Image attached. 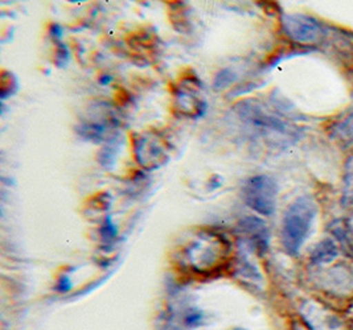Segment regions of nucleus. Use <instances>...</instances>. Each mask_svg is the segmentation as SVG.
<instances>
[{
  "mask_svg": "<svg viewBox=\"0 0 353 330\" xmlns=\"http://www.w3.org/2000/svg\"><path fill=\"white\" fill-rule=\"evenodd\" d=\"M200 93L201 83L197 77L181 79L175 93L176 111L187 118H201L207 112L208 105Z\"/></svg>",
  "mask_w": 353,
  "mask_h": 330,
  "instance_id": "7",
  "label": "nucleus"
},
{
  "mask_svg": "<svg viewBox=\"0 0 353 330\" xmlns=\"http://www.w3.org/2000/svg\"><path fill=\"white\" fill-rule=\"evenodd\" d=\"M303 316L312 330H344L336 315L315 302L305 304Z\"/></svg>",
  "mask_w": 353,
  "mask_h": 330,
  "instance_id": "9",
  "label": "nucleus"
},
{
  "mask_svg": "<svg viewBox=\"0 0 353 330\" xmlns=\"http://www.w3.org/2000/svg\"><path fill=\"white\" fill-rule=\"evenodd\" d=\"M234 112L253 141L265 143L274 149H286L298 142L303 128L296 123L294 110L281 101L262 102L246 99L236 105Z\"/></svg>",
  "mask_w": 353,
  "mask_h": 330,
  "instance_id": "1",
  "label": "nucleus"
},
{
  "mask_svg": "<svg viewBox=\"0 0 353 330\" xmlns=\"http://www.w3.org/2000/svg\"><path fill=\"white\" fill-rule=\"evenodd\" d=\"M72 287H73V283H72L70 278L68 275H64L59 279V282L56 284V291L61 292V293H66L72 289Z\"/></svg>",
  "mask_w": 353,
  "mask_h": 330,
  "instance_id": "18",
  "label": "nucleus"
},
{
  "mask_svg": "<svg viewBox=\"0 0 353 330\" xmlns=\"http://www.w3.org/2000/svg\"><path fill=\"white\" fill-rule=\"evenodd\" d=\"M341 201L345 206L353 205V155L347 160V164H345Z\"/></svg>",
  "mask_w": 353,
  "mask_h": 330,
  "instance_id": "12",
  "label": "nucleus"
},
{
  "mask_svg": "<svg viewBox=\"0 0 353 330\" xmlns=\"http://www.w3.org/2000/svg\"><path fill=\"white\" fill-rule=\"evenodd\" d=\"M49 32H50V36L56 40H60L64 36V28L60 24H52L50 28H49Z\"/></svg>",
  "mask_w": 353,
  "mask_h": 330,
  "instance_id": "20",
  "label": "nucleus"
},
{
  "mask_svg": "<svg viewBox=\"0 0 353 330\" xmlns=\"http://www.w3.org/2000/svg\"><path fill=\"white\" fill-rule=\"evenodd\" d=\"M115 143H118V141L108 143V145H105V148L101 151V154L98 156L99 164L103 165L105 168H110L118 155V145L115 147Z\"/></svg>",
  "mask_w": 353,
  "mask_h": 330,
  "instance_id": "13",
  "label": "nucleus"
},
{
  "mask_svg": "<svg viewBox=\"0 0 353 330\" xmlns=\"http://www.w3.org/2000/svg\"><path fill=\"white\" fill-rule=\"evenodd\" d=\"M69 57H70L69 49L66 48L65 44L60 43L59 47H57V50H56V65L59 68H64L65 65L69 61Z\"/></svg>",
  "mask_w": 353,
  "mask_h": 330,
  "instance_id": "16",
  "label": "nucleus"
},
{
  "mask_svg": "<svg viewBox=\"0 0 353 330\" xmlns=\"http://www.w3.org/2000/svg\"><path fill=\"white\" fill-rule=\"evenodd\" d=\"M331 138L335 139L341 147H350L353 144V109L348 111L340 121L331 128Z\"/></svg>",
  "mask_w": 353,
  "mask_h": 330,
  "instance_id": "10",
  "label": "nucleus"
},
{
  "mask_svg": "<svg viewBox=\"0 0 353 330\" xmlns=\"http://www.w3.org/2000/svg\"><path fill=\"white\" fill-rule=\"evenodd\" d=\"M121 121L115 111L106 103H97L76 127V132L83 141L112 143L119 138Z\"/></svg>",
  "mask_w": 353,
  "mask_h": 330,
  "instance_id": "3",
  "label": "nucleus"
},
{
  "mask_svg": "<svg viewBox=\"0 0 353 330\" xmlns=\"http://www.w3.org/2000/svg\"><path fill=\"white\" fill-rule=\"evenodd\" d=\"M339 255V249H337L336 243L332 239H324L321 243L315 247V250L312 252V263L316 266H323V265H328L332 260L336 259Z\"/></svg>",
  "mask_w": 353,
  "mask_h": 330,
  "instance_id": "11",
  "label": "nucleus"
},
{
  "mask_svg": "<svg viewBox=\"0 0 353 330\" xmlns=\"http://www.w3.org/2000/svg\"><path fill=\"white\" fill-rule=\"evenodd\" d=\"M282 28L290 40L302 45H314L325 37L321 23L310 15L285 14L282 15Z\"/></svg>",
  "mask_w": 353,
  "mask_h": 330,
  "instance_id": "6",
  "label": "nucleus"
},
{
  "mask_svg": "<svg viewBox=\"0 0 353 330\" xmlns=\"http://www.w3.org/2000/svg\"><path fill=\"white\" fill-rule=\"evenodd\" d=\"M240 236L258 255H262L269 249L270 233L268 225L258 217H245L239 223Z\"/></svg>",
  "mask_w": 353,
  "mask_h": 330,
  "instance_id": "8",
  "label": "nucleus"
},
{
  "mask_svg": "<svg viewBox=\"0 0 353 330\" xmlns=\"http://www.w3.org/2000/svg\"><path fill=\"white\" fill-rule=\"evenodd\" d=\"M99 234L103 242H112L118 236V229L112 222V217H108L99 229Z\"/></svg>",
  "mask_w": 353,
  "mask_h": 330,
  "instance_id": "15",
  "label": "nucleus"
},
{
  "mask_svg": "<svg viewBox=\"0 0 353 330\" xmlns=\"http://www.w3.org/2000/svg\"><path fill=\"white\" fill-rule=\"evenodd\" d=\"M135 160L147 171L159 169L170 161V144L159 132L145 131L132 141Z\"/></svg>",
  "mask_w": 353,
  "mask_h": 330,
  "instance_id": "4",
  "label": "nucleus"
},
{
  "mask_svg": "<svg viewBox=\"0 0 353 330\" xmlns=\"http://www.w3.org/2000/svg\"><path fill=\"white\" fill-rule=\"evenodd\" d=\"M8 87L12 90V93H15L17 90V87H19L17 79H15L12 74H10V79H4V76H3V85H1V99H3V101H4L6 96H7Z\"/></svg>",
  "mask_w": 353,
  "mask_h": 330,
  "instance_id": "17",
  "label": "nucleus"
},
{
  "mask_svg": "<svg viewBox=\"0 0 353 330\" xmlns=\"http://www.w3.org/2000/svg\"><path fill=\"white\" fill-rule=\"evenodd\" d=\"M243 201L261 216H273L276 207L278 185L268 174L250 177L242 189Z\"/></svg>",
  "mask_w": 353,
  "mask_h": 330,
  "instance_id": "5",
  "label": "nucleus"
},
{
  "mask_svg": "<svg viewBox=\"0 0 353 330\" xmlns=\"http://www.w3.org/2000/svg\"><path fill=\"white\" fill-rule=\"evenodd\" d=\"M348 227H350V233H351V236H353V216L352 218L350 220V223H348Z\"/></svg>",
  "mask_w": 353,
  "mask_h": 330,
  "instance_id": "21",
  "label": "nucleus"
},
{
  "mask_svg": "<svg viewBox=\"0 0 353 330\" xmlns=\"http://www.w3.org/2000/svg\"><path fill=\"white\" fill-rule=\"evenodd\" d=\"M318 206L310 196L296 198L285 213L282 222V246L289 255H298L311 234Z\"/></svg>",
  "mask_w": 353,
  "mask_h": 330,
  "instance_id": "2",
  "label": "nucleus"
},
{
  "mask_svg": "<svg viewBox=\"0 0 353 330\" xmlns=\"http://www.w3.org/2000/svg\"><path fill=\"white\" fill-rule=\"evenodd\" d=\"M201 318H203V315L200 312L192 311L190 315L185 317V324L188 327H197L201 324Z\"/></svg>",
  "mask_w": 353,
  "mask_h": 330,
  "instance_id": "19",
  "label": "nucleus"
},
{
  "mask_svg": "<svg viewBox=\"0 0 353 330\" xmlns=\"http://www.w3.org/2000/svg\"><path fill=\"white\" fill-rule=\"evenodd\" d=\"M234 77H236V74H234V72H233L232 69H229V68L223 69V70L216 76L213 86H214L216 90H224L225 87H228V86L234 81Z\"/></svg>",
  "mask_w": 353,
  "mask_h": 330,
  "instance_id": "14",
  "label": "nucleus"
}]
</instances>
